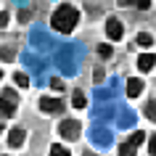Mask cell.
I'll list each match as a JSON object with an SVG mask.
<instances>
[{
    "mask_svg": "<svg viewBox=\"0 0 156 156\" xmlns=\"http://www.w3.org/2000/svg\"><path fill=\"white\" fill-rule=\"evenodd\" d=\"M0 77H3V69H0Z\"/></svg>",
    "mask_w": 156,
    "mask_h": 156,
    "instance_id": "26",
    "label": "cell"
},
{
    "mask_svg": "<svg viewBox=\"0 0 156 156\" xmlns=\"http://www.w3.org/2000/svg\"><path fill=\"white\" fill-rule=\"evenodd\" d=\"M148 5H151V0H138V8H140V11H146Z\"/></svg>",
    "mask_w": 156,
    "mask_h": 156,
    "instance_id": "21",
    "label": "cell"
},
{
    "mask_svg": "<svg viewBox=\"0 0 156 156\" xmlns=\"http://www.w3.org/2000/svg\"><path fill=\"white\" fill-rule=\"evenodd\" d=\"M0 58H3V61H13V50H0Z\"/></svg>",
    "mask_w": 156,
    "mask_h": 156,
    "instance_id": "17",
    "label": "cell"
},
{
    "mask_svg": "<svg viewBox=\"0 0 156 156\" xmlns=\"http://www.w3.org/2000/svg\"><path fill=\"white\" fill-rule=\"evenodd\" d=\"M106 34L111 37V40H122V34H124L122 21H119V19H108L106 21Z\"/></svg>",
    "mask_w": 156,
    "mask_h": 156,
    "instance_id": "5",
    "label": "cell"
},
{
    "mask_svg": "<svg viewBox=\"0 0 156 156\" xmlns=\"http://www.w3.org/2000/svg\"><path fill=\"white\" fill-rule=\"evenodd\" d=\"M146 116L151 122H156V101H148L146 103Z\"/></svg>",
    "mask_w": 156,
    "mask_h": 156,
    "instance_id": "12",
    "label": "cell"
},
{
    "mask_svg": "<svg viewBox=\"0 0 156 156\" xmlns=\"http://www.w3.org/2000/svg\"><path fill=\"white\" fill-rule=\"evenodd\" d=\"M85 156H98V154H90V151H87V154H85Z\"/></svg>",
    "mask_w": 156,
    "mask_h": 156,
    "instance_id": "24",
    "label": "cell"
},
{
    "mask_svg": "<svg viewBox=\"0 0 156 156\" xmlns=\"http://www.w3.org/2000/svg\"><path fill=\"white\" fill-rule=\"evenodd\" d=\"M98 53H101V58H108L111 56V45H98Z\"/></svg>",
    "mask_w": 156,
    "mask_h": 156,
    "instance_id": "16",
    "label": "cell"
},
{
    "mask_svg": "<svg viewBox=\"0 0 156 156\" xmlns=\"http://www.w3.org/2000/svg\"><path fill=\"white\" fill-rule=\"evenodd\" d=\"M140 93H143V80H138V77L130 80V82H127V95H130V98H138Z\"/></svg>",
    "mask_w": 156,
    "mask_h": 156,
    "instance_id": "8",
    "label": "cell"
},
{
    "mask_svg": "<svg viewBox=\"0 0 156 156\" xmlns=\"http://www.w3.org/2000/svg\"><path fill=\"white\" fill-rule=\"evenodd\" d=\"M50 87H53V90H64V82H61V80H50Z\"/></svg>",
    "mask_w": 156,
    "mask_h": 156,
    "instance_id": "20",
    "label": "cell"
},
{
    "mask_svg": "<svg viewBox=\"0 0 156 156\" xmlns=\"http://www.w3.org/2000/svg\"><path fill=\"white\" fill-rule=\"evenodd\" d=\"M58 132H61L66 140H77V138H80V122H74V119H64V122L58 124Z\"/></svg>",
    "mask_w": 156,
    "mask_h": 156,
    "instance_id": "3",
    "label": "cell"
},
{
    "mask_svg": "<svg viewBox=\"0 0 156 156\" xmlns=\"http://www.w3.org/2000/svg\"><path fill=\"white\" fill-rule=\"evenodd\" d=\"M24 135H27L24 130L13 127V130L8 132V143H11V148H19V146H21V143H24Z\"/></svg>",
    "mask_w": 156,
    "mask_h": 156,
    "instance_id": "7",
    "label": "cell"
},
{
    "mask_svg": "<svg viewBox=\"0 0 156 156\" xmlns=\"http://www.w3.org/2000/svg\"><path fill=\"white\" fill-rule=\"evenodd\" d=\"M13 80H16V85H19V87H29V77H27L24 72H19L16 77H13Z\"/></svg>",
    "mask_w": 156,
    "mask_h": 156,
    "instance_id": "13",
    "label": "cell"
},
{
    "mask_svg": "<svg viewBox=\"0 0 156 156\" xmlns=\"http://www.w3.org/2000/svg\"><path fill=\"white\" fill-rule=\"evenodd\" d=\"M64 101L61 98H40V111L42 114H61L64 111Z\"/></svg>",
    "mask_w": 156,
    "mask_h": 156,
    "instance_id": "4",
    "label": "cell"
},
{
    "mask_svg": "<svg viewBox=\"0 0 156 156\" xmlns=\"http://www.w3.org/2000/svg\"><path fill=\"white\" fill-rule=\"evenodd\" d=\"M156 66V56L154 53H143V56H138V69L140 72H154Z\"/></svg>",
    "mask_w": 156,
    "mask_h": 156,
    "instance_id": "6",
    "label": "cell"
},
{
    "mask_svg": "<svg viewBox=\"0 0 156 156\" xmlns=\"http://www.w3.org/2000/svg\"><path fill=\"white\" fill-rule=\"evenodd\" d=\"M0 27H3V29L8 27V11H3V13H0Z\"/></svg>",
    "mask_w": 156,
    "mask_h": 156,
    "instance_id": "19",
    "label": "cell"
},
{
    "mask_svg": "<svg viewBox=\"0 0 156 156\" xmlns=\"http://www.w3.org/2000/svg\"><path fill=\"white\" fill-rule=\"evenodd\" d=\"M72 103H74V108H85V106H87V98H85V93H82V90H77V93L72 95Z\"/></svg>",
    "mask_w": 156,
    "mask_h": 156,
    "instance_id": "9",
    "label": "cell"
},
{
    "mask_svg": "<svg viewBox=\"0 0 156 156\" xmlns=\"http://www.w3.org/2000/svg\"><path fill=\"white\" fill-rule=\"evenodd\" d=\"M146 140V132H132V138H130V143H135V146H140Z\"/></svg>",
    "mask_w": 156,
    "mask_h": 156,
    "instance_id": "15",
    "label": "cell"
},
{
    "mask_svg": "<svg viewBox=\"0 0 156 156\" xmlns=\"http://www.w3.org/2000/svg\"><path fill=\"white\" fill-rule=\"evenodd\" d=\"M132 3L138 5V0H119V5H132Z\"/></svg>",
    "mask_w": 156,
    "mask_h": 156,
    "instance_id": "23",
    "label": "cell"
},
{
    "mask_svg": "<svg viewBox=\"0 0 156 156\" xmlns=\"http://www.w3.org/2000/svg\"><path fill=\"white\" fill-rule=\"evenodd\" d=\"M135 143H130V140H127V143H122V146H119V156H135Z\"/></svg>",
    "mask_w": 156,
    "mask_h": 156,
    "instance_id": "10",
    "label": "cell"
},
{
    "mask_svg": "<svg viewBox=\"0 0 156 156\" xmlns=\"http://www.w3.org/2000/svg\"><path fill=\"white\" fill-rule=\"evenodd\" d=\"M148 154H151V156H156V135H154L151 140H148Z\"/></svg>",
    "mask_w": 156,
    "mask_h": 156,
    "instance_id": "18",
    "label": "cell"
},
{
    "mask_svg": "<svg viewBox=\"0 0 156 156\" xmlns=\"http://www.w3.org/2000/svg\"><path fill=\"white\" fill-rule=\"evenodd\" d=\"M50 156H69V151H66L64 146H58V143H56V146H50Z\"/></svg>",
    "mask_w": 156,
    "mask_h": 156,
    "instance_id": "14",
    "label": "cell"
},
{
    "mask_svg": "<svg viewBox=\"0 0 156 156\" xmlns=\"http://www.w3.org/2000/svg\"><path fill=\"white\" fill-rule=\"evenodd\" d=\"M0 132H3V124H0Z\"/></svg>",
    "mask_w": 156,
    "mask_h": 156,
    "instance_id": "25",
    "label": "cell"
},
{
    "mask_svg": "<svg viewBox=\"0 0 156 156\" xmlns=\"http://www.w3.org/2000/svg\"><path fill=\"white\" fill-rule=\"evenodd\" d=\"M77 19H80V13H77L74 5H58V11L53 13V19H50V24H53V29L69 34L74 27H77Z\"/></svg>",
    "mask_w": 156,
    "mask_h": 156,
    "instance_id": "1",
    "label": "cell"
},
{
    "mask_svg": "<svg viewBox=\"0 0 156 156\" xmlns=\"http://www.w3.org/2000/svg\"><path fill=\"white\" fill-rule=\"evenodd\" d=\"M19 19L27 24V21H29V11H19Z\"/></svg>",
    "mask_w": 156,
    "mask_h": 156,
    "instance_id": "22",
    "label": "cell"
},
{
    "mask_svg": "<svg viewBox=\"0 0 156 156\" xmlns=\"http://www.w3.org/2000/svg\"><path fill=\"white\" fill-rule=\"evenodd\" d=\"M16 114V93L8 90L3 98H0V116H5V119H11V116Z\"/></svg>",
    "mask_w": 156,
    "mask_h": 156,
    "instance_id": "2",
    "label": "cell"
},
{
    "mask_svg": "<svg viewBox=\"0 0 156 156\" xmlns=\"http://www.w3.org/2000/svg\"><path fill=\"white\" fill-rule=\"evenodd\" d=\"M138 45H143V48H148V45H154V37L148 32H140L138 34Z\"/></svg>",
    "mask_w": 156,
    "mask_h": 156,
    "instance_id": "11",
    "label": "cell"
}]
</instances>
